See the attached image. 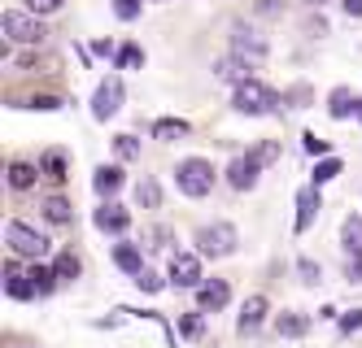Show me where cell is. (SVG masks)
Segmentation results:
<instances>
[{"instance_id":"cell-12","label":"cell","mask_w":362,"mask_h":348,"mask_svg":"<svg viewBox=\"0 0 362 348\" xmlns=\"http://www.w3.org/2000/svg\"><path fill=\"white\" fill-rule=\"evenodd\" d=\"M257 170H262V166H257L253 157H236V162H231V170H227V183L236 187V192H249V187L257 183Z\"/></svg>"},{"instance_id":"cell-26","label":"cell","mask_w":362,"mask_h":348,"mask_svg":"<svg viewBox=\"0 0 362 348\" xmlns=\"http://www.w3.org/2000/svg\"><path fill=\"white\" fill-rule=\"evenodd\" d=\"M336 174H341V162H336V157H323V162L315 166V183L323 187V183H332Z\"/></svg>"},{"instance_id":"cell-13","label":"cell","mask_w":362,"mask_h":348,"mask_svg":"<svg viewBox=\"0 0 362 348\" xmlns=\"http://www.w3.org/2000/svg\"><path fill=\"white\" fill-rule=\"evenodd\" d=\"M231 40H236V52H240L245 61H249V57H253V61H262V57H267V44L257 40L249 26H236V31H231Z\"/></svg>"},{"instance_id":"cell-17","label":"cell","mask_w":362,"mask_h":348,"mask_svg":"<svg viewBox=\"0 0 362 348\" xmlns=\"http://www.w3.org/2000/svg\"><path fill=\"white\" fill-rule=\"evenodd\" d=\"M114 261H118V270H127L132 279L144 270V257H140V248H136V244H118V248H114Z\"/></svg>"},{"instance_id":"cell-35","label":"cell","mask_w":362,"mask_h":348,"mask_svg":"<svg viewBox=\"0 0 362 348\" xmlns=\"http://www.w3.org/2000/svg\"><path fill=\"white\" fill-rule=\"evenodd\" d=\"M136 287H144V292H162V279L153 275V270H140V275H136Z\"/></svg>"},{"instance_id":"cell-39","label":"cell","mask_w":362,"mask_h":348,"mask_svg":"<svg viewBox=\"0 0 362 348\" xmlns=\"http://www.w3.org/2000/svg\"><path fill=\"white\" fill-rule=\"evenodd\" d=\"M305 152H315V157H323V152H327V140H319V136H305Z\"/></svg>"},{"instance_id":"cell-9","label":"cell","mask_w":362,"mask_h":348,"mask_svg":"<svg viewBox=\"0 0 362 348\" xmlns=\"http://www.w3.org/2000/svg\"><path fill=\"white\" fill-rule=\"evenodd\" d=\"M319 209H323L319 183H315V187H301V192H297V231H310V227H315Z\"/></svg>"},{"instance_id":"cell-29","label":"cell","mask_w":362,"mask_h":348,"mask_svg":"<svg viewBox=\"0 0 362 348\" xmlns=\"http://www.w3.org/2000/svg\"><path fill=\"white\" fill-rule=\"evenodd\" d=\"M140 61H144V52H140L136 44H127V48H118V66H122V70H140Z\"/></svg>"},{"instance_id":"cell-37","label":"cell","mask_w":362,"mask_h":348,"mask_svg":"<svg viewBox=\"0 0 362 348\" xmlns=\"http://www.w3.org/2000/svg\"><path fill=\"white\" fill-rule=\"evenodd\" d=\"M31 109H44V114H53V109H62V100H57V96H35V100H31Z\"/></svg>"},{"instance_id":"cell-19","label":"cell","mask_w":362,"mask_h":348,"mask_svg":"<svg viewBox=\"0 0 362 348\" xmlns=\"http://www.w3.org/2000/svg\"><path fill=\"white\" fill-rule=\"evenodd\" d=\"M275 331H279V335H288V340H297V335L310 331V318H305V313H279Z\"/></svg>"},{"instance_id":"cell-28","label":"cell","mask_w":362,"mask_h":348,"mask_svg":"<svg viewBox=\"0 0 362 348\" xmlns=\"http://www.w3.org/2000/svg\"><path fill=\"white\" fill-rule=\"evenodd\" d=\"M53 265H57V279H79V257L74 253H62Z\"/></svg>"},{"instance_id":"cell-40","label":"cell","mask_w":362,"mask_h":348,"mask_svg":"<svg viewBox=\"0 0 362 348\" xmlns=\"http://www.w3.org/2000/svg\"><path fill=\"white\" fill-rule=\"evenodd\" d=\"M349 283H362V257H349Z\"/></svg>"},{"instance_id":"cell-6","label":"cell","mask_w":362,"mask_h":348,"mask_svg":"<svg viewBox=\"0 0 362 348\" xmlns=\"http://www.w3.org/2000/svg\"><path fill=\"white\" fill-rule=\"evenodd\" d=\"M118 109H122V83H118V78H105V83L96 88V96H92V118L110 122Z\"/></svg>"},{"instance_id":"cell-7","label":"cell","mask_w":362,"mask_h":348,"mask_svg":"<svg viewBox=\"0 0 362 348\" xmlns=\"http://www.w3.org/2000/svg\"><path fill=\"white\" fill-rule=\"evenodd\" d=\"M227 301H231L227 279H201V287H197V309H201V313H214V309H223Z\"/></svg>"},{"instance_id":"cell-11","label":"cell","mask_w":362,"mask_h":348,"mask_svg":"<svg viewBox=\"0 0 362 348\" xmlns=\"http://www.w3.org/2000/svg\"><path fill=\"white\" fill-rule=\"evenodd\" d=\"M267 296H262V292H257V296H249L245 301V309H240V318H236V327H240V335H249V331H257V327H262V318H267Z\"/></svg>"},{"instance_id":"cell-20","label":"cell","mask_w":362,"mask_h":348,"mask_svg":"<svg viewBox=\"0 0 362 348\" xmlns=\"http://www.w3.org/2000/svg\"><path fill=\"white\" fill-rule=\"evenodd\" d=\"M9 187H13V192H27V187H35V166L13 162V166H9Z\"/></svg>"},{"instance_id":"cell-42","label":"cell","mask_w":362,"mask_h":348,"mask_svg":"<svg viewBox=\"0 0 362 348\" xmlns=\"http://www.w3.org/2000/svg\"><path fill=\"white\" fill-rule=\"evenodd\" d=\"M358 118H362V100H358Z\"/></svg>"},{"instance_id":"cell-25","label":"cell","mask_w":362,"mask_h":348,"mask_svg":"<svg viewBox=\"0 0 362 348\" xmlns=\"http://www.w3.org/2000/svg\"><path fill=\"white\" fill-rule=\"evenodd\" d=\"M345 248L349 257H362V218H345Z\"/></svg>"},{"instance_id":"cell-34","label":"cell","mask_w":362,"mask_h":348,"mask_svg":"<svg viewBox=\"0 0 362 348\" xmlns=\"http://www.w3.org/2000/svg\"><path fill=\"white\" fill-rule=\"evenodd\" d=\"M114 144H118V157H127V162H132V157L140 152V144H136V136H118Z\"/></svg>"},{"instance_id":"cell-14","label":"cell","mask_w":362,"mask_h":348,"mask_svg":"<svg viewBox=\"0 0 362 348\" xmlns=\"http://www.w3.org/2000/svg\"><path fill=\"white\" fill-rule=\"evenodd\" d=\"M5 292H9L13 301H31V296H40V292H35V279L22 275V270H5Z\"/></svg>"},{"instance_id":"cell-21","label":"cell","mask_w":362,"mask_h":348,"mask_svg":"<svg viewBox=\"0 0 362 348\" xmlns=\"http://www.w3.org/2000/svg\"><path fill=\"white\" fill-rule=\"evenodd\" d=\"M44 218L57 222V227H66V222H70V200H66V196H48V200H44Z\"/></svg>"},{"instance_id":"cell-1","label":"cell","mask_w":362,"mask_h":348,"mask_svg":"<svg viewBox=\"0 0 362 348\" xmlns=\"http://www.w3.org/2000/svg\"><path fill=\"white\" fill-rule=\"evenodd\" d=\"M175 183H179V192H184V196L201 200V196H210V192H214V166H210V162H201V157H188V162H179Z\"/></svg>"},{"instance_id":"cell-32","label":"cell","mask_w":362,"mask_h":348,"mask_svg":"<svg viewBox=\"0 0 362 348\" xmlns=\"http://www.w3.org/2000/svg\"><path fill=\"white\" fill-rule=\"evenodd\" d=\"M179 331H184L188 340H197V335L205 331V323H201V313H188V318H179Z\"/></svg>"},{"instance_id":"cell-43","label":"cell","mask_w":362,"mask_h":348,"mask_svg":"<svg viewBox=\"0 0 362 348\" xmlns=\"http://www.w3.org/2000/svg\"><path fill=\"white\" fill-rule=\"evenodd\" d=\"M315 5H319V0H315Z\"/></svg>"},{"instance_id":"cell-2","label":"cell","mask_w":362,"mask_h":348,"mask_svg":"<svg viewBox=\"0 0 362 348\" xmlns=\"http://www.w3.org/2000/svg\"><path fill=\"white\" fill-rule=\"evenodd\" d=\"M279 104V96L267 88V83H257V78H245V83H236V109L240 114H249V118H262V114H271Z\"/></svg>"},{"instance_id":"cell-10","label":"cell","mask_w":362,"mask_h":348,"mask_svg":"<svg viewBox=\"0 0 362 348\" xmlns=\"http://www.w3.org/2000/svg\"><path fill=\"white\" fill-rule=\"evenodd\" d=\"M96 227L105 231V235H122L127 227H132V213L110 200V205H100V209H96Z\"/></svg>"},{"instance_id":"cell-31","label":"cell","mask_w":362,"mask_h":348,"mask_svg":"<svg viewBox=\"0 0 362 348\" xmlns=\"http://www.w3.org/2000/svg\"><path fill=\"white\" fill-rule=\"evenodd\" d=\"M297 275H301V283H319V279H323V270H319V265L310 261V257L297 261Z\"/></svg>"},{"instance_id":"cell-5","label":"cell","mask_w":362,"mask_h":348,"mask_svg":"<svg viewBox=\"0 0 362 348\" xmlns=\"http://www.w3.org/2000/svg\"><path fill=\"white\" fill-rule=\"evenodd\" d=\"M0 31H5L13 44H40L44 40V26L31 13H18V9H9L5 18H0Z\"/></svg>"},{"instance_id":"cell-22","label":"cell","mask_w":362,"mask_h":348,"mask_svg":"<svg viewBox=\"0 0 362 348\" xmlns=\"http://www.w3.org/2000/svg\"><path fill=\"white\" fill-rule=\"evenodd\" d=\"M327 114H332V118H349V114H354V96H349V88H336V92H332Z\"/></svg>"},{"instance_id":"cell-33","label":"cell","mask_w":362,"mask_h":348,"mask_svg":"<svg viewBox=\"0 0 362 348\" xmlns=\"http://www.w3.org/2000/svg\"><path fill=\"white\" fill-rule=\"evenodd\" d=\"M114 13H118L122 22H132V18L140 13V0H114Z\"/></svg>"},{"instance_id":"cell-4","label":"cell","mask_w":362,"mask_h":348,"mask_svg":"<svg viewBox=\"0 0 362 348\" xmlns=\"http://www.w3.org/2000/svg\"><path fill=\"white\" fill-rule=\"evenodd\" d=\"M5 239H9V248H13L18 257H44V253H48V239H44L35 227H27V222H9V227H5Z\"/></svg>"},{"instance_id":"cell-23","label":"cell","mask_w":362,"mask_h":348,"mask_svg":"<svg viewBox=\"0 0 362 348\" xmlns=\"http://www.w3.org/2000/svg\"><path fill=\"white\" fill-rule=\"evenodd\" d=\"M31 279H35V292H40V296H48V292L57 287V265H35Z\"/></svg>"},{"instance_id":"cell-27","label":"cell","mask_w":362,"mask_h":348,"mask_svg":"<svg viewBox=\"0 0 362 348\" xmlns=\"http://www.w3.org/2000/svg\"><path fill=\"white\" fill-rule=\"evenodd\" d=\"M44 174L62 183V179H66V157H62V152H44Z\"/></svg>"},{"instance_id":"cell-41","label":"cell","mask_w":362,"mask_h":348,"mask_svg":"<svg viewBox=\"0 0 362 348\" xmlns=\"http://www.w3.org/2000/svg\"><path fill=\"white\" fill-rule=\"evenodd\" d=\"M341 5H345L349 18H362V0H341Z\"/></svg>"},{"instance_id":"cell-24","label":"cell","mask_w":362,"mask_h":348,"mask_svg":"<svg viewBox=\"0 0 362 348\" xmlns=\"http://www.w3.org/2000/svg\"><path fill=\"white\" fill-rule=\"evenodd\" d=\"M136 200H140L144 209H158V205H162V187L153 183V179H140V187H136Z\"/></svg>"},{"instance_id":"cell-8","label":"cell","mask_w":362,"mask_h":348,"mask_svg":"<svg viewBox=\"0 0 362 348\" xmlns=\"http://www.w3.org/2000/svg\"><path fill=\"white\" fill-rule=\"evenodd\" d=\"M170 287H201V261L192 253L170 257Z\"/></svg>"},{"instance_id":"cell-15","label":"cell","mask_w":362,"mask_h":348,"mask_svg":"<svg viewBox=\"0 0 362 348\" xmlns=\"http://www.w3.org/2000/svg\"><path fill=\"white\" fill-rule=\"evenodd\" d=\"M92 187H96V196H114L118 187H122V170L118 166H100L92 174Z\"/></svg>"},{"instance_id":"cell-30","label":"cell","mask_w":362,"mask_h":348,"mask_svg":"<svg viewBox=\"0 0 362 348\" xmlns=\"http://www.w3.org/2000/svg\"><path fill=\"white\" fill-rule=\"evenodd\" d=\"M249 157H253V162H257V166H271V162H275V157H279V144H275V140H267V144H257V148H253Z\"/></svg>"},{"instance_id":"cell-36","label":"cell","mask_w":362,"mask_h":348,"mask_svg":"<svg viewBox=\"0 0 362 348\" xmlns=\"http://www.w3.org/2000/svg\"><path fill=\"white\" fill-rule=\"evenodd\" d=\"M341 331H345V335L362 331V309H354V313H345V318H341Z\"/></svg>"},{"instance_id":"cell-18","label":"cell","mask_w":362,"mask_h":348,"mask_svg":"<svg viewBox=\"0 0 362 348\" xmlns=\"http://www.w3.org/2000/svg\"><path fill=\"white\" fill-rule=\"evenodd\" d=\"M188 131L192 126L184 118H162V122H153V140H184Z\"/></svg>"},{"instance_id":"cell-3","label":"cell","mask_w":362,"mask_h":348,"mask_svg":"<svg viewBox=\"0 0 362 348\" xmlns=\"http://www.w3.org/2000/svg\"><path fill=\"white\" fill-rule=\"evenodd\" d=\"M197 248H201L205 257H227V253H236V227H227V222L201 227V231H197Z\"/></svg>"},{"instance_id":"cell-38","label":"cell","mask_w":362,"mask_h":348,"mask_svg":"<svg viewBox=\"0 0 362 348\" xmlns=\"http://www.w3.org/2000/svg\"><path fill=\"white\" fill-rule=\"evenodd\" d=\"M27 5H31V13H57L62 0H27Z\"/></svg>"},{"instance_id":"cell-16","label":"cell","mask_w":362,"mask_h":348,"mask_svg":"<svg viewBox=\"0 0 362 348\" xmlns=\"http://www.w3.org/2000/svg\"><path fill=\"white\" fill-rule=\"evenodd\" d=\"M214 74H218V78H227V83H245V78H249V61L236 52V57H223V61L214 66Z\"/></svg>"}]
</instances>
